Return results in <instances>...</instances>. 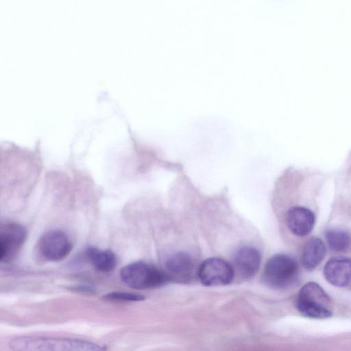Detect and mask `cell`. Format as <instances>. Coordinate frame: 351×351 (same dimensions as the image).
<instances>
[{"label":"cell","instance_id":"52a82bcc","mask_svg":"<svg viewBox=\"0 0 351 351\" xmlns=\"http://www.w3.org/2000/svg\"><path fill=\"white\" fill-rule=\"evenodd\" d=\"M27 237L25 228L16 223L1 226L0 230V261L8 263L13 261L21 250Z\"/></svg>","mask_w":351,"mask_h":351},{"label":"cell","instance_id":"9a60e30c","mask_svg":"<svg viewBox=\"0 0 351 351\" xmlns=\"http://www.w3.org/2000/svg\"><path fill=\"white\" fill-rule=\"evenodd\" d=\"M104 300L113 302H139L145 300V296L141 294L112 291L103 296Z\"/></svg>","mask_w":351,"mask_h":351},{"label":"cell","instance_id":"6da1fadb","mask_svg":"<svg viewBox=\"0 0 351 351\" xmlns=\"http://www.w3.org/2000/svg\"><path fill=\"white\" fill-rule=\"evenodd\" d=\"M13 351H107L105 345L85 339L37 335H21L8 343Z\"/></svg>","mask_w":351,"mask_h":351},{"label":"cell","instance_id":"9c48e42d","mask_svg":"<svg viewBox=\"0 0 351 351\" xmlns=\"http://www.w3.org/2000/svg\"><path fill=\"white\" fill-rule=\"evenodd\" d=\"M286 220L289 230L293 234L304 237L313 230L315 219L313 213L308 208L294 206L288 210Z\"/></svg>","mask_w":351,"mask_h":351},{"label":"cell","instance_id":"3957f363","mask_svg":"<svg viewBox=\"0 0 351 351\" xmlns=\"http://www.w3.org/2000/svg\"><path fill=\"white\" fill-rule=\"evenodd\" d=\"M120 278L125 285L138 290L156 288L170 280L167 272L143 261L133 262L123 267Z\"/></svg>","mask_w":351,"mask_h":351},{"label":"cell","instance_id":"7c38bea8","mask_svg":"<svg viewBox=\"0 0 351 351\" xmlns=\"http://www.w3.org/2000/svg\"><path fill=\"white\" fill-rule=\"evenodd\" d=\"M325 254L326 247L323 241L319 238H311L306 243L302 251L303 266L308 270L314 269L322 261Z\"/></svg>","mask_w":351,"mask_h":351},{"label":"cell","instance_id":"4fadbf2b","mask_svg":"<svg viewBox=\"0 0 351 351\" xmlns=\"http://www.w3.org/2000/svg\"><path fill=\"white\" fill-rule=\"evenodd\" d=\"M86 256L92 265L99 271L108 272L116 267V256L110 250L89 247L86 251Z\"/></svg>","mask_w":351,"mask_h":351},{"label":"cell","instance_id":"8fae6325","mask_svg":"<svg viewBox=\"0 0 351 351\" xmlns=\"http://www.w3.org/2000/svg\"><path fill=\"white\" fill-rule=\"evenodd\" d=\"M167 274L171 279L173 277H187L193 269V261L191 256L185 252H178L167 260Z\"/></svg>","mask_w":351,"mask_h":351},{"label":"cell","instance_id":"5b68a950","mask_svg":"<svg viewBox=\"0 0 351 351\" xmlns=\"http://www.w3.org/2000/svg\"><path fill=\"white\" fill-rule=\"evenodd\" d=\"M72 250L68 237L60 230H49L41 235L37 250L42 258L47 261H59L66 257Z\"/></svg>","mask_w":351,"mask_h":351},{"label":"cell","instance_id":"8992f818","mask_svg":"<svg viewBox=\"0 0 351 351\" xmlns=\"http://www.w3.org/2000/svg\"><path fill=\"white\" fill-rule=\"evenodd\" d=\"M234 269L227 261L220 258H210L200 265L198 277L205 286H223L234 278Z\"/></svg>","mask_w":351,"mask_h":351},{"label":"cell","instance_id":"5bb4252c","mask_svg":"<svg viewBox=\"0 0 351 351\" xmlns=\"http://www.w3.org/2000/svg\"><path fill=\"white\" fill-rule=\"evenodd\" d=\"M326 237L330 248L336 252L346 250L351 242L350 234L339 229H331L326 232Z\"/></svg>","mask_w":351,"mask_h":351},{"label":"cell","instance_id":"30bf717a","mask_svg":"<svg viewBox=\"0 0 351 351\" xmlns=\"http://www.w3.org/2000/svg\"><path fill=\"white\" fill-rule=\"evenodd\" d=\"M261 261V255L259 251L251 246L239 248L234 256V266L245 278H250L256 274Z\"/></svg>","mask_w":351,"mask_h":351},{"label":"cell","instance_id":"ba28073f","mask_svg":"<svg viewBox=\"0 0 351 351\" xmlns=\"http://www.w3.org/2000/svg\"><path fill=\"white\" fill-rule=\"evenodd\" d=\"M326 280L333 286L343 287L351 281V259L333 257L329 259L324 268Z\"/></svg>","mask_w":351,"mask_h":351},{"label":"cell","instance_id":"277c9868","mask_svg":"<svg viewBox=\"0 0 351 351\" xmlns=\"http://www.w3.org/2000/svg\"><path fill=\"white\" fill-rule=\"evenodd\" d=\"M299 267L291 256L279 254L271 257L265 264L263 280L274 289H287L294 285L298 278Z\"/></svg>","mask_w":351,"mask_h":351},{"label":"cell","instance_id":"2e32d148","mask_svg":"<svg viewBox=\"0 0 351 351\" xmlns=\"http://www.w3.org/2000/svg\"><path fill=\"white\" fill-rule=\"evenodd\" d=\"M75 290H77L81 292H85V293H94L95 289L92 287H88V286H79L75 288Z\"/></svg>","mask_w":351,"mask_h":351},{"label":"cell","instance_id":"7a4b0ae2","mask_svg":"<svg viewBox=\"0 0 351 351\" xmlns=\"http://www.w3.org/2000/svg\"><path fill=\"white\" fill-rule=\"evenodd\" d=\"M331 302L330 298L321 286L314 282H309L299 291L295 306L306 317L326 319L332 315Z\"/></svg>","mask_w":351,"mask_h":351}]
</instances>
